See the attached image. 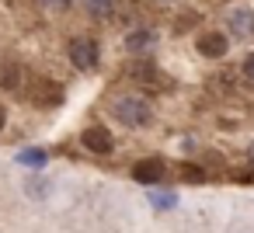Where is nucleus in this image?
Returning <instances> with one entry per match:
<instances>
[{"label":"nucleus","instance_id":"39448f33","mask_svg":"<svg viewBox=\"0 0 254 233\" xmlns=\"http://www.w3.org/2000/svg\"><path fill=\"white\" fill-rule=\"evenodd\" d=\"M132 177L136 181H160L164 177V160H139L132 167Z\"/></svg>","mask_w":254,"mask_h":233},{"label":"nucleus","instance_id":"7ed1b4c3","mask_svg":"<svg viewBox=\"0 0 254 233\" xmlns=\"http://www.w3.org/2000/svg\"><path fill=\"white\" fill-rule=\"evenodd\" d=\"M226 49H230V42H226L223 32H202V35H198V53H202V56L219 59V56H226Z\"/></svg>","mask_w":254,"mask_h":233},{"label":"nucleus","instance_id":"f257e3e1","mask_svg":"<svg viewBox=\"0 0 254 233\" xmlns=\"http://www.w3.org/2000/svg\"><path fill=\"white\" fill-rule=\"evenodd\" d=\"M112 112H115V118H119L122 125H146V122H150V105H146L143 98H136V94L119 98Z\"/></svg>","mask_w":254,"mask_h":233},{"label":"nucleus","instance_id":"6e6552de","mask_svg":"<svg viewBox=\"0 0 254 233\" xmlns=\"http://www.w3.org/2000/svg\"><path fill=\"white\" fill-rule=\"evenodd\" d=\"M18 160H21V164H32V167H42V164H46V153H42V150H25Z\"/></svg>","mask_w":254,"mask_h":233},{"label":"nucleus","instance_id":"20e7f679","mask_svg":"<svg viewBox=\"0 0 254 233\" xmlns=\"http://www.w3.org/2000/svg\"><path fill=\"white\" fill-rule=\"evenodd\" d=\"M80 143L91 150V153H112V132L101 129V125H91L80 132Z\"/></svg>","mask_w":254,"mask_h":233},{"label":"nucleus","instance_id":"ddd939ff","mask_svg":"<svg viewBox=\"0 0 254 233\" xmlns=\"http://www.w3.org/2000/svg\"><path fill=\"white\" fill-rule=\"evenodd\" d=\"M4 122H7V115H4V108H0V129H4Z\"/></svg>","mask_w":254,"mask_h":233},{"label":"nucleus","instance_id":"9d476101","mask_svg":"<svg viewBox=\"0 0 254 233\" xmlns=\"http://www.w3.org/2000/svg\"><path fill=\"white\" fill-rule=\"evenodd\" d=\"M146 42H150V35H146V32H139V35H129V49H143Z\"/></svg>","mask_w":254,"mask_h":233},{"label":"nucleus","instance_id":"f8f14e48","mask_svg":"<svg viewBox=\"0 0 254 233\" xmlns=\"http://www.w3.org/2000/svg\"><path fill=\"white\" fill-rule=\"evenodd\" d=\"M244 73H247V77H251V80H254V53H251V56H247V59H244Z\"/></svg>","mask_w":254,"mask_h":233},{"label":"nucleus","instance_id":"0eeeda50","mask_svg":"<svg viewBox=\"0 0 254 233\" xmlns=\"http://www.w3.org/2000/svg\"><path fill=\"white\" fill-rule=\"evenodd\" d=\"M84 7H87L91 14H112L115 0H84Z\"/></svg>","mask_w":254,"mask_h":233},{"label":"nucleus","instance_id":"9b49d317","mask_svg":"<svg viewBox=\"0 0 254 233\" xmlns=\"http://www.w3.org/2000/svg\"><path fill=\"white\" fill-rule=\"evenodd\" d=\"M46 7H53V11H66L70 7V0H42Z\"/></svg>","mask_w":254,"mask_h":233},{"label":"nucleus","instance_id":"423d86ee","mask_svg":"<svg viewBox=\"0 0 254 233\" xmlns=\"http://www.w3.org/2000/svg\"><path fill=\"white\" fill-rule=\"evenodd\" d=\"M230 25L237 28V35H254V14L251 11H237L230 18Z\"/></svg>","mask_w":254,"mask_h":233},{"label":"nucleus","instance_id":"f03ea898","mask_svg":"<svg viewBox=\"0 0 254 233\" xmlns=\"http://www.w3.org/2000/svg\"><path fill=\"white\" fill-rule=\"evenodd\" d=\"M70 59H73V66L91 70V66L98 63V46H94L91 39H73V42H70Z\"/></svg>","mask_w":254,"mask_h":233},{"label":"nucleus","instance_id":"1a4fd4ad","mask_svg":"<svg viewBox=\"0 0 254 233\" xmlns=\"http://www.w3.org/2000/svg\"><path fill=\"white\" fill-rule=\"evenodd\" d=\"M150 198H153V205H164V209L174 205V195H171V191H157V195H150Z\"/></svg>","mask_w":254,"mask_h":233},{"label":"nucleus","instance_id":"4468645a","mask_svg":"<svg viewBox=\"0 0 254 233\" xmlns=\"http://www.w3.org/2000/svg\"><path fill=\"white\" fill-rule=\"evenodd\" d=\"M251 157H254V146H251Z\"/></svg>","mask_w":254,"mask_h":233}]
</instances>
